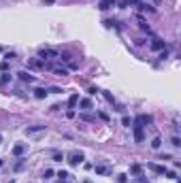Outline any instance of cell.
Instances as JSON below:
<instances>
[{
  "instance_id": "19",
  "label": "cell",
  "mask_w": 181,
  "mask_h": 183,
  "mask_svg": "<svg viewBox=\"0 0 181 183\" xmlns=\"http://www.w3.org/2000/svg\"><path fill=\"white\" fill-rule=\"evenodd\" d=\"M9 81H11V75H9V73H2V77H0V83H2V85H6Z\"/></svg>"
},
{
  "instance_id": "42",
  "label": "cell",
  "mask_w": 181,
  "mask_h": 183,
  "mask_svg": "<svg viewBox=\"0 0 181 183\" xmlns=\"http://www.w3.org/2000/svg\"><path fill=\"white\" fill-rule=\"evenodd\" d=\"M85 183H92V181H85Z\"/></svg>"
},
{
  "instance_id": "36",
  "label": "cell",
  "mask_w": 181,
  "mask_h": 183,
  "mask_svg": "<svg viewBox=\"0 0 181 183\" xmlns=\"http://www.w3.org/2000/svg\"><path fill=\"white\" fill-rule=\"evenodd\" d=\"M98 92H100L98 88H90V90H88V94H90V96H94V94H98Z\"/></svg>"
},
{
  "instance_id": "3",
  "label": "cell",
  "mask_w": 181,
  "mask_h": 183,
  "mask_svg": "<svg viewBox=\"0 0 181 183\" xmlns=\"http://www.w3.org/2000/svg\"><path fill=\"white\" fill-rule=\"evenodd\" d=\"M58 55H60V53L53 51V49H41V51H39V60H43V62L49 60V58H58Z\"/></svg>"
},
{
  "instance_id": "18",
  "label": "cell",
  "mask_w": 181,
  "mask_h": 183,
  "mask_svg": "<svg viewBox=\"0 0 181 183\" xmlns=\"http://www.w3.org/2000/svg\"><path fill=\"white\" fill-rule=\"evenodd\" d=\"M94 170H96V175H109V168L107 166H96Z\"/></svg>"
},
{
  "instance_id": "32",
  "label": "cell",
  "mask_w": 181,
  "mask_h": 183,
  "mask_svg": "<svg viewBox=\"0 0 181 183\" xmlns=\"http://www.w3.org/2000/svg\"><path fill=\"white\" fill-rule=\"evenodd\" d=\"M60 58H62V60H64V62H70V60H73V58H70V53H62V55H60Z\"/></svg>"
},
{
  "instance_id": "20",
  "label": "cell",
  "mask_w": 181,
  "mask_h": 183,
  "mask_svg": "<svg viewBox=\"0 0 181 183\" xmlns=\"http://www.w3.org/2000/svg\"><path fill=\"white\" fill-rule=\"evenodd\" d=\"M122 126H126V128H130V126H132V119H130L128 115H124V117H122Z\"/></svg>"
},
{
  "instance_id": "7",
  "label": "cell",
  "mask_w": 181,
  "mask_h": 183,
  "mask_svg": "<svg viewBox=\"0 0 181 183\" xmlns=\"http://www.w3.org/2000/svg\"><path fill=\"white\" fill-rule=\"evenodd\" d=\"M147 168H149V170H153L156 175H164V173H166V168H164V166H160V164H153V162H149V164H147Z\"/></svg>"
},
{
  "instance_id": "15",
  "label": "cell",
  "mask_w": 181,
  "mask_h": 183,
  "mask_svg": "<svg viewBox=\"0 0 181 183\" xmlns=\"http://www.w3.org/2000/svg\"><path fill=\"white\" fill-rule=\"evenodd\" d=\"M47 94H49V92H47L45 88H36V90H34V96H36V98H45Z\"/></svg>"
},
{
  "instance_id": "27",
  "label": "cell",
  "mask_w": 181,
  "mask_h": 183,
  "mask_svg": "<svg viewBox=\"0 0 181 183\" xmlns=\"http://www.w3.org/2000/svg\"><path fill=\"white\" fill-rule=\"evenodd\" d=\"M58 177H60V181H66V179H68V173H66V170H60Z\"/></svg>"
},
{
  "instance_id": "14",
  "label": "cell",
  "mask_w": 181,
  "mask_h": 183,
  "mask_svg": "<svg viewBox=\"0 0 181 183\" xmlns=\"http://www.w3.org/2000/svg\"><path fill=\"white\" fill-rule=\"evenodd\" d=\"M17 75H19V79H21V81H28V83H32V81H34V77H32V75H28V73H24V70H21V73H17Z\"/></svg>"
},
{
  "instance_id": "21",
  "label": "cell",
  "mask_w": 181,
  "mask_h": 183,
  "mask_svg": "<svg viewBox=\"0 0 181 183\" xmlns=\"http://www.w3.org/2000/svg\"><path fill=\"white\" fill-rule=\"evenodd\" d=\"M160 145H162V138L160 136H156L153 140H151V147H153V149H160Z\"/></svg>"
},
{
  "instance_id": "39",
  "label": "cell",
  "mask_w": 181,
  "mask_h": 183,
  "mask_svg": "<svg viewBox=\"0 0 181 183\" xmlns=\"http://www.w3.org/2000/svg\"><path fill=\"white\" fill-rule=\"evenodd\" d=\"M151 2H156V4H160V2H162V0H151Z\"/></svg>"
},
{
  "instance_id": "10",
  "label": "cell",
  "mask_w": 181,
  "mask_h": 183,
  "mask_svg": "<svg viewBox=\"0 0 181 183\" xmlns=\"http://www.w3.org/2000/svg\"><path fill=\"white\" fill-rule=\"evenodd\" d=\"M79 104V94H73V96H68V109H75Z\"/></svg>"
},
{
  "instance_id": "13",
  "label": "cell",
  "mask_w": 181,
  "mask_h": 183,
  "mask_svg": "<svg viewBox=\"0 0 181 183\" xmlns=\"http://www.w3.org/2000/svg\"><path fill=\"white\" fill-rule=\"evenodd\" d=\"M79 106H81V109H92L94 104H92L90 98H81V100H79Z\"/></svg>"
},
{
  "instance_id": "16",
  "label": "cell",
  "mask_w": 181,
  "mask_h": 183,
  "mask_svg": "<svg viewBox=\"0 0 181 183\" xmlns=\"http://www.w3.org/2000/svg\"><path fill=\"white\" fill-rule=\"evenodd\" d=\"M130 173H132V175H141V173H143V166H141V164H132V166H130Z\"/></svg>"
},
{
  "instance_id": "8",
  "label": "cell",
  "mask_w": 181,
  "mask_h": 183,
  "mask_svg": "<svg viewBox=\"0 0 181 183\" xmlns=\"http://www.w3.org/2000/svg\"><path fill=\"white\" fill-rule=\"evenodd\" d=\"M111 6H115V0H100L98 2V9L100 11H109Z\"/></svg>"
},
{
  "instance_id": "22",
  "label": "cell",
  "mask_w": 181,
  "mask_h": 183,
  "mask_svg": "<svg viewBox=\"0 0 181 183\" xmlns=\"http://www.w3.org/2000/svg\"><path fill=\"white\" fill-rule=\"evenodd\" d=\"M102 24H104V28H113V26H117V21H115V19H104Z\"/></svg>"
},
{
  "instance_id": "24",
  "label": "cell",
  "mask_w": 181,
  "mask_h": 183,
  "mask_svg": "<svg viewBox=\"0 0 181 183\" xmlns=\"http://www.w3.org/2000/svg\"><path fill=\"white\" fill-rule=\"evenodd\" d=\"M51 158H53V162H62V160H64V155H62V153H58V151H53V155H51Z\"/></svg>"
},
{
  "instance_id": "4",
  "label": "cell",
  "mask_w": 181,
  "mask_h": 183,
  "mask_svg": "<svg viewBox=\"0 0 181 183\" xmlns=\"http://www.w3.org/2000/svg\"><path fill=\"white\" fill-rule=\"evenodd\" d=\"M28 68L43 70V68H45V62H43V60H39V58H30V60H28Z\"/></svg>"
},
{
  "instance_id": "35",
  "label": "cell",
  "mask_w": 181,
  "mask_h": 183,
  "mask_svg": "<svg viewBox=\"0 0 181 183\" xmlns=\"http://www.w3.org/2000/svg\"><path fill=\"white\" fill-rule=\"evenodd\" d=\"M98 117H100L102 121H109V115H107V113H98Z\"/></svg>"
},
{
  "instance_id": "1",
  "label": "cell",
  "mask_w": 181,
  "mask_h": 183,
  "mask_svg": "<svg viewBox=\"0 0 181 183\" xmlns=\"http://www.w3.org/2000/svg\"><path fill=\"white\" fill-rule=\"evenodd\" d=\"M66 162H68L70 166H79V164H83V153H81V151H70V153L66 155Z\"/></svg>"
},
{
  "instance_id": "25",
  "label": "cell",
  "mask_w": 181,
  "mask_h": 183,
  "mask_svg": "<svg viewBox=\"0 0 181 183\" xmlns=\"http://www.w3.org/2000/svg\"><path fill=\"white\" fill-rule=\"evenodd\" d=\"M13 170H15V173H19V170H24V160H19V162H17V164L13 166Z\"/></svg>"
},
{
  "instance_id": "38",
  "label": "cell",
  "mask_w": 181,
  "mask_h": 183,
  "mask_svg": "<svg viewBox=\"0 0 181 183\" xmlns=\"http://www.w3.org/2000/svg\"><path fill=\"white\" fill-rule=\"evenodd\" d=\"M49 92H51V94H62V90H60V88H51Z\"/></svg>"
},
{
  "instance_id": "37",
  "label": "cell",
  "mask_w": 181,
  "mask_h": 183,
  "mask_svg": "<svg viewBox=\"0 0 181 183\" xmlns=\"http://www.w3.org/2000/svg\"><path fill=\"white\" fill-rule=\"evenodd\" d=\"M81 119H85V121H94V117H92V115H81Z\"/></svg>"
},
{
  "instance_id": "31",
  "label": "cell",
  "mask_w": 181,
  "mask_h": 183,
  "mask_svg": "<svg viewBox=\"0 0 181 183\" xmlns=\"http://www.w3.org/2000/svg\"><path fill=\"white\" fill-rule=\"evenodd\" d=\"M117 183H128V179H126V175H117Z\"/></svg>"
},
{
  "instance_id": "6",
  "label": "cell",
  "mask_w": 181,
  "mask_h": 183,
  "mask_svg": "<svg viewBox=\"0 0 181 183\" xmlns=\"http://www.w3.org/2000/svg\"><path fill=\"white\" fill-rule=\"evenodd\" d=\"M149 47H151V49H153V51H162V49H164V41H162V39H151V43H149Z\"/></svg>"
},
{
  "instance_id": "41",
  "label": "cell",
  "mask_w": 181,
  "mask_h": 183,
  "mask_svg": "<svg viewBox=\"0 0 181 183\" xmlns=\"http://www.w3.org/2000/svg\"><path fill=\"white\" fill-rule=\"evenodd\" d=\"M0 140H2V134H0Z\"/></svg>"
},
{
  "instance_id": "23",
  "label": "cell",
  "mask_w": 181,
  "mask_h": 183,
  "mask_svg": "<svg viewBox=\"0 0 181 183\" xmlns=\"http://www.w3.org/2000/svg\"><path fill=\"white\" fill-rule=\"evenodd\" d=\"M138 26H141V30H143V32H147V34L151 32V30H149V26H147V24H145L143 19H138Z\"/></svg>"
},
{
  "instance_id": "28",
  "label": "cell",
  "mask_w": 181,
  "mask_h": 183,
  "mask_svg": "<svg viewBox=\"0 0 181 183\" xmlns=\"http://www.w3.org/2000/svg\"><path fill=\"white\" fill-rule=\"evenodd\" d=\"M4 60H6V62H11V60H15V53H13V51H9V53H4Z\"/></svg>"
},
{
  "instance_id": "9",
  "label": "cell",
  "mask_w": 181,
  "mask_h": 183,
  "mask_svg": "<svg viewBox=\"0 0 181 183\" xmlns=\"http://www.w3.org/2000/svg\"><path fill=\"white\" fill-rule=\"evenodd\" d=\"M153 121V117L151 115H138L134 119V124H141V126H145V124H151Z\"/></svg>"
},
{
  "instance_id": "12",
  "label": "cell",
  "mask_w": 181,
  "mask_h": 183,
  "mask_svg": "<svg viewBox=\"0 0 181 183\" xmlns=\"http://www.w3.org/2000/svg\"><path fill=\"white\" fill-rule=\"evenodd\" d=\"M130 4L141 6V0H122V2H119V6H122V9H126V6H130Z\"/></svg>"
},
{
  "instance_id": "34",
  "label": "cell",
  "mask_w": 181,
  "mask_h": 183,
  "mask_svg": "<svg viewBox=\"0 0 181 183\" xmlns=\"http://www.w3.org/2000/svg\"><path fill=\"white\" fill-rule=\"evenodd\" d=\"M0 68H2V70H4V73H6V70H9V62H6V60H4V62H2V64H0Z\"/></svg>"
},
{
  "instance_id": "2",
  "label": "cell",
  "mask_w": 181,
  "mask_h": 183,
  "mask_svg": "<svg viewBox=\"0 0 181 183\" xmlns=\"http://www.w3.org/2000/svg\"><path fill=\"white\" fill-rule=\"evenodd\" d=\"M26 149H28V145H26V143H17V145H13L11 153H13L15 158H21V155L26 153Z\"/></svg>"
},
{
  "instance_id": "17",
  "label": "cell",
  "mask_w": 181,
  "mask_h": 183,
  "mask_svg": "<svg viewBox=\"0 0 181 183\" xmlns=\"http://www.w3.org/2000/svg\"><path fill=\"white\" fill-rule=\"evenodd\" d=\"M51 70H53L58 77H66V75H68V70H66V68H51Z\"/></svg>"
},
{
  "instance_id": "26",
  "label": "cell",
  "mask_w": 181,
  "mask_h": 183,
  "mask_svg": "<svg viewBox=\"0 0 181 183\" xmlns=\"http://www.w3.org/2000/svg\"><path fill=\"white\" fill-rule=\"evenodd\" d=\"M53 177V170L51 168H45V173H43V179H51Z\"/></svg>"
},
{
  "instance_id": "11",
  "label": "cell",
  "mask_w": 181,
  "mask_h": 183,
  "mask_svg": "<svg viewBox=\"0 0 181 183\" xmlns=\"http://www.w3.org/2000/svg\"><path fill=\"white\" fill-rule=\"evenodd\" d=\"M43 130H45V126H30V128H26V134H39Z\"/></svg>"
},
{
  "instance_id": "29",
  "label": "cell",
  "mask_w": 181,
  "mask_h": 183,
  "mask_svg": "<svg viewBox=\"0 0 181 183\" xmlns=\"http://www.w3.org/2000/svg\"><path fill=\"white\" fill-rule=\"evenodd\" d=\"M102 96H104V98H107V100H109V102H115V98H113V96H111V94H109V92H102Z\"/></svg>"
},
{
  "instance_id": "40",
  "label": "cell",
  "mask_w": 181,
  "mask_h": 183,
  "mask_svg": "<svg viewBox=\"0 0 181 183\" xmlns=\"http://www.w3.org/2000/svg\"><path fill=\"white\" fill-rule=\"evenodd\" d=\"M2 166H4V160H0V168H2Z\"/></svg>"
},
{
  "instance_id": "43",
  "label": "cell",
  "mask_w": 181,
  "mask_h": 183,
  "mask_svg": "<svg viewBox=\"0 0 181 183\" xmlns=\"http://www.w3.org/2000/svg\"><path fill=\"white\" fill-rule=\"evenodd\" d=\"M11 183H15V181H11Z\"/></svg>"
},
{
  "instance_id": "5",
  "label": "cell",
  "mask_w": 181,
  "mask_h": 183,
  "mask_svg": "<svg viewBox=\"0 0 181 183\" xmlns=\"http://www.w3.org/2000/svg\"><path fill=\"white\" fill-rule=\"evenodd\" d=\"M132 124H134V121H132ZM132 128H134V140H136V143H143V140H145V132H143V126H141V124H134Z\"/></svg>"
},
{
  "instance_id": "33",
  "label": "cell",
  "mask_w": 181,
  "mask_h": 183,
  "mask_svg": "<svg viewBox=\"0 0 181 183\" xmlns=\"http://www.w3.org/2000/svg\"><path fill=\"white\" fill-rule=\"evenodd\" d=\"M173 145H175V147H181V138L179 136H173Z\"/></svg>"
},
{
  "instance_id": "30",
  "label": "cell",
  "mask_w": 181,
  "mask_h": 183,
  "mask_svg": "<svg viewBox=\"0 0 181 183\" xmlns=\"http://www.w3.org/2000/svg\"><path fill=\"white\" fill-rule=\"evenodd\" d=\"M164 175H166V177H171V179H177V173H175V170H166Z\"/></svg>"
}]
</instances>
